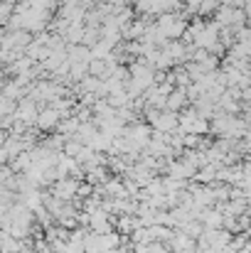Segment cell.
<instances>
[{
	"instance_id": "cell-1",
	"label": "cell",
	"mask_w": 251,
	"mask_h": 253,
	"mask_svg": "<svg viewBox=\"0 0 251 253\" xmlns=\"http://www.w3.org/2000/svg\"><path fill=\"white\" fill-rule=\"evenodd\" d=\"M77 187H79V182H77V179H72V177H59V179H54V184H52L50 194H52V197H57V199L72 202V199L77 197Z\"/></svg>"
}]
</instances>
